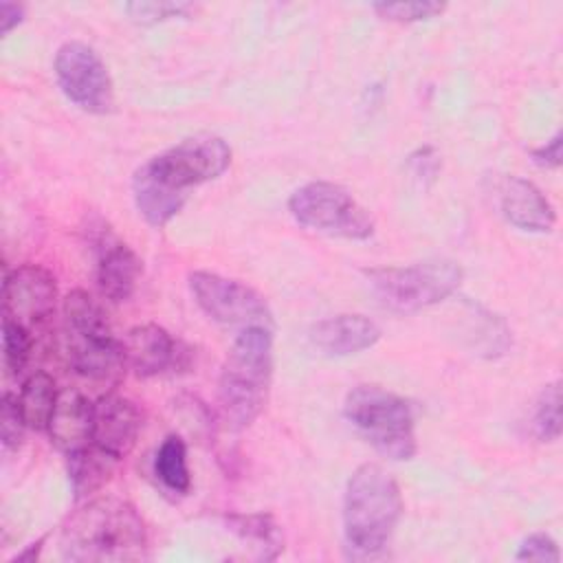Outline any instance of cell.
<instances>
[{
	"mask_svg": "<svg viewBox=\"0 0 563 563\" xmlns=\"http://www.w3.org/2000/svg\"><path fill=\"white\" fill-rule=\"evenodd\" d=\"M229 165L231 147L222 136H187L134 172V205L147 224L161 229L185 207L191 187L222 176Z\"/></svg>",
	"mask_w": 563,
	"mask_h": 563,
	"instance_id": "obj_1",
	"label": "cell"
},
{
	"mask_svg": "<svg viewBox=\"0 0 563 563\" xmlns=\"http://www.w3.org/2000/svg\"><path fill=\"white\" fill-rule=\"evenodd\" d=\"M147 528L139 510L117 497H97L62 526L59 552L73 563H123L147 556Z\"/></svg>",
	"mask_w": 563,
	"mask_h": 563,
	"instance_id": "obj_2",
	"label": "cell"
},
{
	"mask_svg": "<svg viewBox=\"0 0 563 563\" xmlns=\"http://www.w3.org/2000/svg\"><path fill=\"white\" fill-rule=\"evenodd\" d=\"M273 376V334L268 328L240 330L218 378V405L233 429H246L266 407Z\"/></svg>",
	"mask_w": 563,
	"mask_h": 563,
	"instance_id": "obj_3",
	"label": "cell"
},
{
	"mask_svg": "<svg viewBox=\"0 0 563 563\" xmlns=\"http://www.w3.org/2000/svg\"><path fill=\"white\" fill-rule=\"evenodd\" d=\"M398 482L378 464H361L343 493V534L347 548L361 554L380 552L402 515Z\"/></svg>",
	"mask_w": 563,
	"mask_h": 563,
	"instance_id": "obj_4",
	"label": "cell"
},
{
	"mask_svg": "<svg viewBox=\"0 0 563 563\" xmlns=\"http://www.w3.org/2000/svg\"><path fill=\"white\" fill-rule=\"evenodd\" d=\"M62 332L68 365L92 383L114 385L125 372L123 341H119L101 306L81 288L66 295L62 303Z\"/></svg>",
	"mask_w": 563,
	"mask_h": 563,
	"instance_id": "obj_5",
	"label": "cell"
},
{
	"mask_svg": "<svg viewBox=\"0 0 563 563\" xmlns=\"http://www.w3.org/2000/svg\"><path fill=\"white\" fill-rule=\"evenodd\" d=\"M343 413L383 457L407 462L416 455L413 411L402 396L380 385H356L345 396Z\"/></svg>",
	"mask_w": 563,
	"mask_h": 563,
	"instance_id": "obj_6",
	"label": "cell"
},
{
	"mask_svg": "<svg viewBox=\"0 0 563 563\" xmlns=\"http://www.w3.org/2000/svg\"><path fill=\"white\" fill-rule=\"evenodd\" d=\"M378 303L391 312H418L451 297L462 284V266L453 260H427L409 266L365 271Z\"/></svg>",
	"mask_w": 563,
	"mask_h": 563,
	"instance_id": "obj_7",
	"label": "cell"
},
{
	"mask_svg": "<svg viewBox=\"0 0 563 563\" xmlns=\"http://www.w3.org/2000/svg\"><path fill=\"white\" fill-rule=\"evenodd\" d=\"M288 211L297 224L347 240H367L374 233L369 211L341 185L312 180L295 189Z\"/></svg>",
	"mask_w": 563,
	"mask_h": 563,
	"instance_id": "obj_8",
	"label": "cell"
},
{
	"mask_svg": "<svg viewBox=\"0 0 563 563\" xmlns=\"http://www.w3.org/2000/svg\"><path fill=\"white\" fill-rule=\"evenodd\" d=\"M55 79L64 97L90 114H108L114 108V86L101 55L84 42H64L53 62Z\"/></svg>",
	"mask_w": 563,
	"mask_h": 563,
	"instance_id": "obj_9",
	"label": "cell"
},
{
	"mask_svg": "<svg viewBox=\"0 0 563 563\" xmlns=\"http://www.w3.org/2000/svg\"><path fill=\"white\" fill-rule=\"evenodd\" d=\"M189 290L198 308L222 325L273 330V312L266 299L249 284L209 271H194L189 273Z\"/></svg>",
	"mask_w": 563,
	"mask_h": 563,
	"instance_id": "obj_10",
	"label": "cell"
},
{
	"mask_svg": "<svg viewBox=\"0 0 563 563\" xmlns=\"http://www.w3.org/2000/svg\"><path fill=\"white\" fill-rule=\"evenodd\" d=\"M86 233L95 255V277L101 297L112 303L128 301L143 273L141 257L99 216L88 222Z\"/></svg>",
	"mask_w": 563,
	"mask_h": 563,
	"instance_id": "obj_11",
	"label": "cell"
},
{
	"mask_svg": "<svg viewBox=\"0 0 563 563\" xmlns=\"http://www.w3.org/2000/svg\"><path fill=\"white\" fill-rule=\"evenodd\" d=\"M57 279L40 264H22L4 275L2 282V317L24 328H37L55 312Z\"/></svg>",
	"mask_w": 563,
	"mask_h": 563,
	"instance_id": "obj_12",
	"label": "cell"
},
{
	"mask_svg": "<svg viewBox=\"0 0 563 563\" xmlns=\"http://www.w3.org/2000/svg\"><path fill=\"white\" fill-rule=\"evenodd\" d=\"M123 354L125 365L141 378L178 374L191 363V350L156 323L132 328L123 339Z\"/></svg>",
	"mask_w": 563,
	"mask_h": 563,
	"instance_id": "obj_13",
	"label": "cell"
},
{
	"mask_svg": "<svg viewBox=\"0 0 563 563\" xmlns=\"http://www.w3.org/2000/svg\"><path fill=\"white\" fill-rule=\"evenodd\" d=\"M143 429V413L125 396L103 394L92 402L90 444L121 462L134 449Z\"/></svg>",
	"mask_w": 563,
	"mask_h": 563,
	"instance_id": "obj_14",
	"label": "cell"
},
{
	"mask_svg": "<svg viewBox=\"0 0 563 563\" xmlns=\"http://www.w3.org/2000/svg\"><path fill=\"white\" fill-rule=\"evenodd\" d=\"M499 209L504 218L530 233H548L556 224V211L545 194L521 176H504L499 183Z\"/></svg>",
	"mask_w": 563,
	"mask_h": 563,
	"instance_id": "obj_15",
	"label": "cell"
},
{
	"mask_svg": "<svg viewBox=\"0 0 563 563\" xmlns=\"http://www.w3.org/2000/svg\"><path fill=\"white\" fill-rule=\"evenodd\" d=\"M380 339V328L365 314H334L310 330V343L325 356L358 354Z\"/></svg>",
	"mask_w": 563,
	"mask_h": 563,
	"instance_id": "obj_16",
	"label": "cell"
},
{
	"mask_svg": "<svg viewBox=\"0 0 563 563\" xmlns=\"http://www.w3.org/2000/svg\"><path fill=\"white\" fill-rule=\"evenodd\" d=\"M92 402L79 389L59 391L55 411L48 422L51 442L64 453H73L90 442Z\"/></svg>",
	"mask_w": 563,
	"mask_h": 563,
	"instance_id": "obj_17",
	"label": "cell"
},
{
	"mask_svg": "<svg viewBox=\"0 0 563 563\" xmlns=\"http://www.w3.org/2000/svg\"><path fill=\"white\" fill-rule=\"evenodd\" d=\"M66 464L75 499H84L99 490L112 477L119 462L88 442L86 446L68 453Z\"/></svg>",
	"mask_w": 563,
	"mask_h": 563,
	"instance_id": "obj_18",
	"label": "cell"
},
{
	"mask_svg": "<svg viewBox=\"0 0 563 563\" xmlns=\"http://www.w3.org/2000/svg\"><path fill=\"white\" fill-rule=\"evenodd\" d=\"M59 391L55 387V380L46 372H33L18 394V405L22 411V418L29 429L33 431H48L51 416L55 411Z\"/></svg>",
	"mask_w": 563,
	"mask_h": 563,
	"instance_id": "obj_19",
	"label": "cell"
},
{
	"mask_svg": "<svg viewBox=\"0 0 563 563\" xmlns=\"http://www.w3.org/2000/svg\"><path fill=\"white\" fill-rule=\"evenodd\" d=\"M224 523L231 532H235L242 541L251 543L257 550V559L271 561L284 550V537L277 521L266 512L251 515H227Z\"/></svg>",
	"mask_w": 563,
	"mask_h": 563,
	"instance_id": "obj_20",
	"label": "cell"
},
{
	"mask_svg": "<svg viewBox=\"0 0 563 563\" xmlns=\"http://www.w3.org/2000/svg\"><path fill=\"white\" fill-rule=\"evenodd\" d=\"M154 475L167 490L176 495L189 493L191 473L187 464V444L180 435L172 433L161 442L154 457Z\"/></svg>",
	"mask_w": 563,
	"mask_h": 563,
	"instance_id": "obj_21",
	"label": "cell"
},
{
	"mask_svg": "<svg viewBox=\"0 0 563 563\" xmlns=\"http://www.w3.org/2000/svg\"><path fill=\"white\" fill-rule=\"evenodd\" d=\"M31 350H33L31 330L9 317H2V358H4V369L11 376H20L24 372L31 358Z\"/></svg>",
	"mask_w": 563,
	"mask_h": 563,
	"instance_id": "obj_22",
	"label": "cell"
},
{
	"mask_svg": "<svg viewBox=\"0 0 563 563\" xmlns=\"http://www.w3.org/2000/svg\"><path fill=\"white\" fill-rule=\"evenodd\" d=\"M532 433L541 442H554L561 435V385L550 383L541 391L534 413H532Z\"/></svg>",
	"mask_w": 563,
	"mask_h": 563,
	"instance_id": "obj_23",
	"label": "cell"
},
{
	"mask_svg": "<svg viewBox=\"0 0 563 563\" xmlns=\"http://www.w3.org/2000/svg\"><path fill=\"white\" fill-rule=\"evenodd\" d=\"M383 20L389 22H422L438 18L446 4L433 0H416V2H376L372 7Z\"/></svg>",
	"mask_w": 563,
	"mask_h": 563,
	"instance_id": "obj_24",
	"label": "cell"
},
{
	"mask_svg": "<svg viewBox=\"0 0 563 563\" xmlns=\"http://www.w3.org/2000/svg\"><path fill=\"white\" fill-rule=\"evenodd\" d=\"M191 9L189 2H167V0H141V2H125L123 11L141 22V24H154L161 20H169V18H183L187 15Z\"/></svg>",
	"mask_w": 563,
	"mask_h": 563,
	"instance_id": "obj_25",
	"label": "cell"
},
{
	"mask_svg": "<svg viewBox=\"0 0 563 563\" xmlns=\"http://www.w3.org/2000/svg\"><path fill=\"white\" fill-rule=\"evenodd\" d=\"M26 422L22 418L20 405H18V394H4L0 400V440L4 451H15L22 444Z\"/></svg>",
	"mask_w": 563,
	"mask_h": 563,
	"instance_id": "obj_26",
	"label": "cell"
},
{
	"mask_svg": "<svg viewBox=\"0 0 563 563\" xmlns=\"http://www.w3.org/2000/svg\"><path fill=\"white\" fill-rule=\"evenodd\" d=\"M515 559L517 561H537V563H559L561 550L550 534L532 532L519 543Z\"/></svg>",
	"mask_w": 563,
	"mask_h": 563,
	"instance_id": "obj_27",
	"label": "cell"
},
{
	"mask_svg": "<svg viewBox=\"0 0 563 563\" xmlns=\"http://www.w3.org/2000/svg\"><path fill=\"white\" fill-rule=\"evenodd\" d=\"M409 167L413 169V176H420V178H435L438 174V167H440V161H438V154L433 152V147H420L418 152H413L409 156Z\"/></svg>",
	"mask_w": 563,
	"mask_h": 563,
	"instance_id": "obj_28",
	"label": "cell"
},
{
	"mask_svg": "<svg viewBox=\"0 0 563 563\" xmlns=\"http://www.w3.org/2000/svg\"><path fill=\"white\" fill-rule=\"evenodd\" d=\"M561 141H563V134L556 132L550 141H545L541 147H534L532 150V158L537 165L541 167H550V169H556L561 165Z\"/></svg>",
	"mask_w": 563,
	"mask_h": 563,
	"instance_id": "obj_29",
	"label": "cell"
},
{
	"mask_svg": "<svg viewBox=\"0 0 563 563\" xmlns=\"http://www.w3.org/2000/svg\"><path fill=\"white\" fill-rule=\"evenodd\" d=\"M24 20V7L18 2L0 0V33L9 35Z\"/></svg>",
	"mask_w": 563,
	"mask_h": 563,
	"instance_id": "obj_30",
	"label": "cell"
},
{
	"mask_svg": "<svg viewBox=\"0 0 563 563\" xmlns=\"http://www.w3.org/2000/svg\"><path fill=\"white\" fill-rule=\"evenodd\" d=\"M42 543H44V537L42 539H37L35 543H31L24 552H20V554H15L13 556V561H24V563H33L35 559H37V554H40V550H42Z\"/></svg>",
	"mask_w": 563,
	"mask_h": 563,
	"instance_id": "obj_31",
	"label": "cell"
}]
</instances>
